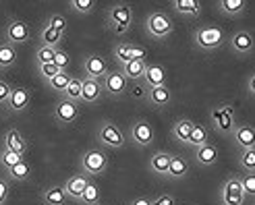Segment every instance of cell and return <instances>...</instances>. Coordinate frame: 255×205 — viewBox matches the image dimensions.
Listing matches in <instances>:
<instances>
[{"instance_id":"ab89813d","label":"cell","mask_w":255,"mask_h":205,"mask_svg":"<svg viewBox=\"0 0 255 205\" xmlns=\"http://www.w3.org/2000/svg\"><path fill=\"white\" fill-rule=\"evenodd\" d=\"M69 8L77 15H89L96 8V0H69Z\"/></svg>"},{"instance_id":"d6a6232c","label":"cell","mask_w":255,"mask_h":205,"mask_svg":"<svg viewBox=\"0 0 255 205\" xmlns=\"http://www.w3.org/2000/svg\"><path fill=\"white\" fill-rule=\"evenodd\" d=\"M79 203H83V205H100V203H102L100 187H98L94 181H89V185H87V189L83 191V195H81Z\"/></svg>"},{"instance_id":"4dcf8cb0","label":"cell","mask_w":255,"mask_h":205,"mask_svg":"<svg viewBox=\"0 0 255 205\" xmlns=\"http://www.w3.org/2000/svg\"><path fill=\"white\" fill-rule=\"evenodd\" d=\"M187 174H189V162L183 156H172L168 166V176L178 181V178H185Z\"/></svg>"},{"instance_id":"74e56055","label":"cell","mask_w":255,"mask_h":205,"mask_svg":"<svg viewBox=\"0 0 255 205\" xmlns=\"http://www.w3.org/2000/svg\"><path fill=\"white\" fill-rule=\"evenodd\" d=\"M239 164H241V168H243V172L255 174V149H241Z\"/></svg>"},{"instance_id":"f6af8a7d","label":"cell","mask_w":255,"mask_h":205,"mask_svg":"<svg viewBox=\"0 0 255 205\" xmlns=\"http://www.w3.org/2000/svg\"><path fill=\"white\" fill-rule=\"evenodd\" d=\"M10 92H12L10 83L4 81V79H0V108L6 106V102H8V98H10Z\"/></svg>"},{"instance_id":"83f0119b","label":"cell","mask_w":255,"mask_h":205,"mask_svg":"<svg viewBox=\"0 0 255 205\" xmlns=\"http://www.w3.org/2000/svg\"><path fill=\"white\" fill-rule=\"evenodd\" d=\"M62 40H65V33H60L56 29H52L50 25L44 23V27L40 31V46H48V48H60Z\"/></svg>"},{"instance_id":"bcb514c9","label":"cell","mask_w":255,"mask_h":205,"mask_svg":"<svg viewBox=\"0 0 255 205\" xmlns=\"http://www.w3.org/2000/svg\"><path fill=\"white\" fill-rule=\"evenodd\" d=\"M151 205H176V199L170 193H164V195H158L156 199H151Z\"/></svg>"},{"instance_id":"ffe728a7","label":"cell","mask_w":255,"mask_h":205,"mask_svg":"<svg viewBox=\"0 0 255 205\" xmlns=\"http://www.w3.org/2000/svg\"><path fill=\"white\" fill-rule=\"evenodd\" d=\"M172 12L181 17H189V19H195L201 15V2L199 0H172L170 2Z\"/></svg>"},{"instance_id":"4316f807","label":"cell","mask_w":255,"mask_h":205,"mask_svg":"<svg viewBox=\"0 0 255 205\" xmlns=\"http://www.w3.org/2000/svg\"><path fill=\"white\" fill-rule=\"evenodd\" d=\"M4 174H6L8 181H12V183H25L31 176V164L27 160H21L17 166H12V168L4 170Z\"/></svg>"},{"instance_id":"277c9868","label":"cell","mask_w":255,"mask_h":205,"mask_svg":"<svg viewBox=\"0 0 255 205\" xmlns=\"http://www.w3.org/2000/svg\"><path fill=\"white\" fill-rule=\"evenodd\" d=\"M143 27L147 37H151V40H164V37H168L174 31V23L164 10H154L147 15Z\"/></svg>"},{"instance_id":"f907efd6","label":"cell","mask_w":255,"mask_h":205,"mask_svg":"<svg viewBox=\"0 0 255 205\" xmlns=\"http://www.w3.org/2000/svg\"><path fill=\"white\" fill-rule=\"evenodd\" d=\"M100 205H104V203H100Z\"/></svg>"},{"instance_id":"ee69618b","label":"cell","mask_w":255,"mask_h":205,"mask_svg":"<svg viewBox=\"0 0 255 205\" xmlns=\"http://www.w3.org/2000/svg\"><path fill=\"white\" fill-rule=\"evenodd\" d=\"M37 73H40L44 79L48 81V79H52L54 75H58L60 73V69L54 65V62H48V65H37Z\"/></svg>"},{"instance_id":"7a4b0ae2","label":"cell","mask_w":255,"mask_h":205,"mask_svg":"<svg viewBox=\"0 0 255 205\" xmlns=\"http://www.w3.org/2000/svg\"><path fill=\"white\" fill-rule=\"evenodd\" d=\"M193 44H195L197 50H201V52H214V50H218L226 44V37H224V31L220 27H212V25H208V27L195 29Z\"/></svg>"},{"instance_id":"7dc6e473","label":"cell","mask_w":255,"mask_h":205,"mask_svg":"<svg viewBox=\"0 0 255 205\" xmlns=\"http://www.w3.org/2000/svg\"><path fill=\"white\" fill-rule=\"evenodd\" d=\"M8 193H10V187L4 178H0V205H4L8 201Z\"/></svg>"},{"instance_id":"7bdbcfd3","label":"cell","mask_w":255,"mask_h":205,"mask_svg":"<svg viewBox=\"0 0 255 205\" xmlns=\"http://www.w3.org/2000/svg\"><path fill=\"white\" fill-rule=\"evenodd\" d=\"M54 65L60 69V71H67L69 69V65H71V58H69V54L65 52V50H62V48H58L56 50V52H54Z\"/></svg>"},{"instance_id":"2e32d148","label":"cell","mask_w":255,"mask_h":205,"mask_svg":"<svg viewBox=\"0 0 255 205\" xmlns=\"http://www.w3.org/2000/svg\"><path fill=\"white\" fill-rule=\"evenodd\" d=\"M141 83H143L145 89H154V87H160V85H166V69H164L162 65H158V62L147 65Z\"/></svg>"},{"instance_id":"ac0fdd59","label":"cell","mask_w":255,"mask_h":205,"mask_svg":"<svg viewBox=\"0 0 255 205\" xmlns=\"http://www.w3.org/2000/svg\"><path fill=\"white\" fill-rule=\"evenodd\" d=\"M89 181H92V178H87L85 174H73L69 181L62 185V187H65L67 197H69V199H75V201H79L81 195H83V191H85L87 185H89Z\"/></svg>"},{"instance_id":"d4e9b609","label":"cell","mask_w":255,"mask_h":205,"mask_svg":"<svg viewBox=\"0 0 255 205\" xmlns=\"http://www.w3.org/2000/svg\"><path fill=\"white\" fill-rule=\"evenodd\" d=\"M42 199H44V205H67L69 201L62 185H50L48 189H44Z\"/></svg>"},{"instance_id":"1f68e13d","label":"cell","mask_w":255,"mask_h":205,"mask_svg":"<svg viewBox=\"0 0 255 205\" xmlns=\"http://www.w3.org/2000/svg\"><path fill=\"white\" fill-rule=\"evenodd\" d=\"M81 85H83V77L71 75V81L65 89V94H62V98L75 102V104H81Z\"/></svg>"},{"instance_id":"603a6c76","label":"cell","mask_w":255,"mask_h":205,"mask_svg":"<svg viewBox=\"0 0 255 205\" xmlns=\"http://www.w3.org/2000/svg\"><path fill=\"white\" fill-rule=\"evenodd\" d=\"M147 69V60H129L127 65H123L119 71L123 73V77L127 81H141L143 79V73Z\"/></svg>"},{"instance_id":"8992f818","label":"cell","mask_w":255,"mask_h":205,"mask_svg":"<svg viewBox=\"0 0 255 205\" xmlns=\"http://www.w3.org/2000/svg\"><path fill=\"white\" fill-rule=\"evenodd\" d=\"M102 92H104L108 98H123L127 92H129V81L123 77V73L119 69L108 71L104 77H102Z\"/></svg>"},{"instance_id":"f546056e","label":"cell","mask_w":255,"mask_h":205,"mask_svg":"<svg viewBox=\"0 0 255 205\" xmlns=\"http://www.w3.org/2000/svg\"><path fill=\"white\" fill-rule=\"evenodd\" d=\"M17 62V48L8 42H0V71L15 67Z\"/></svg>"},{"instance_id":"f1b7e54d","label":"cell","mask_w":255,"mask_h":205,"mask_svg":"<svg viewBox=\"0 0 255 205\" xmlns=\"http://www.w3.org/2000/svg\"><path fill=\"white\" fill-rule=\"evenodd\" d=\"M193 126H195L193 120H189V118H176L174 124H172V137L178 139L181 143H187L191 131H193Z\"/></svg>"},{"instance_id":"7c38bea8","label":"cell","mask_w":255,"mask_h":205,"mask_svg":"<svg viewBox=\"0 0 255 205\" xmlns=\"http://www.w3.org/2000/svg\"><path fill=\"white\" fill-rule=\"evenodd\" d=\"M129 135H131V141L139 147H147L151 145L156 133H154V126H151L147 120H135L129 129Z\"/></svg>"},{"instance_id":"ba28073f","label":"cell","mask_w":255,"mask_h":205,"mask_svg":"<svg viewBox=\"0 0 255 205\" xmlns=\"http://www.w3.org/2000/svg\"><path fill=\"white\" fill-rule=\"evenodd\" d=\"M212 122L214 126L218 129L222 135H233L235 126H237V118H235V112L231 104H220L212 110Z\"/></svg>"},{"instance_id":"e0dca14e","label":"cell","mask_w":255,"mask_h":205,"mask_svg":"<svg viewBox=\"0 0 255 205\" xmlns=\"http://www.w3.org/2000/svg\"><path fill=\"white\" fill-rule=\"evenodd\" d=\"M83 69H85V77L89 79H96V81H102V77L108 73V65L106 60L98 56V54H89L83 62Z\"/></svg>"},{"instance_id":"4fadbf2b","label":"cell","mask_w":255,"mask_h":205,"mask_svg":"<svg viewBox=\"0 0 255 205\" xmlns=\"http://www.w3.org/2000/svg\"><path fill=\"white\" fill-rule=\"evenodd\" d=\"M228 44H231V50L235 54H241V56H247L253 52L255 48V42H253V35L247 31V29H239L231 35V40H228Z\"/></svg>"},{"instance_id":"836d02e7","label":"cell","mask_w":255,"mask_h":205,"mask_svg":"<svg viewBox=\"0 0 255 205\" xmlns=\"http://www.w3.org/2000/svg\"><path fill=\"white\" fill-rule=\"evenodd\" d=\"M187 143L193 147V149H197V147H201L203 143H208V129L203 124H195L193 126V131H191V135H189V141Z\"/></svg>"},{"instance_id":"e575fe53","label":"cell","mask_w":255,"mask_h":205,"mask_svg":"<svg viewBox=\"0 0 255 205\" xmlns=\"http://www.w3.org/2000/svg\"><path fill=\"white\" fill-rule=\"evenodd\" d=\"M114 58H117V62L123 67L127 65L129 60H133V50H131V42H121L114 46Z\"/></svg>"},{"instance_id":"cb8c5ba5","label":"cell","mask_w":255,"mask_h":205,"mask_svg":"<svg viewBox=\"0 0 255 205\" xmlns=\"http://www.w3.org/2000/svg\"><path fill=\"white\" fill-rule=\"evenodd\" d=\"M170 153L168 151H156L149 158V170L158 176H168V166H170Z\"/></svg>"},{"instance_id":"5b68a950","label":"cell","mask_w":255,"mask_h":205,"mask_svg":"<svg viewBox=\"0 0 255 205\" xmlns=\"http://www.w3.org/2000/svg\"><path fill=\"white\" fill-rule=\"evenodd\" d=\"M29 37H31V29L23 19L10 17L6 21V25H4V42H8L10 46L17 48L21 44H27Z\"/></svg>"},{"instance_id":"d6986e66","label":"cell","mask_w":255,"mask_h":205,"mask_svg":"<svg viewBox=\"0 0 255 205\" xmlns=\"http://www.w3.org/2000/svg\"><path fill=\"white\" fill-rule=\"evenodd\" d=\"M104 96L102 92V83L96 79L83 77V85H81V104H96V102Z\"/></svg>"},{"instance_id":"681fc988","label":"cell","mask_w":255,"mask_h":205,"mask_svg":"<svg viewBox=\"0 0 255 205\" xmlns=\"http://www.w3.org/2000/svg\"><path fill=\"white\" fill-rule=\"evenodd\" d=\"M247 89H249V94L253 96V92H255V75H251V77H249V81H247Z\"/></svg>"},{"instance_id":"9c48e42d","label":"cell","mask_w":255,"mask_h":205,"mask_svg":"<svg viewBox=\"0 0 255 205\" xmlns=\"http://www.w3.org/2000/svg\"><path fill=\"white\" fill-rule=\"evenodd\" d=\"M220 203L222 205H245V195L241 189L239 176H231L220 189Z\"/></svg>"},{"instance_id":"484cf974","label":"cell","mask_w":255,"mask_h":205,"mask_svg":"<svg viewBox=\"0 0 255 205\" xmlns=\"http://www.w3.org/2000/svg\"><path fill=\"white\" fill-rule=\"evenodd\" d=\"M218 8L224 17L235 19V17H241L247 10V0H220Z\"/></svg>"},{"instance_id":"d590c367","label":"cell","mask_w":255,"mask_h":205,"mask_svg":"<svg viewBox=\"0 0 255 205\" xmlns=\"http://www.w3.org/2000/svg\"><path fill=\"white\" fill-rule=\"evenodd\" d=\"M69 81H71V75H69V71H60L58 75H54L52 79H48L46 83L50 85V89H54V92H58V94H65V89H67Z\"/></svg>"},{"instance_id":"52a82bcc","label":"cell","mask_w":255,"mask_h":205,"mask_svg":"<svg viewBox=\"0 0 255 205\" xmlns=\"http://www.w3.org/2000/svg\"><path fill=\"white\" fill-rule=\"evenodd\" d=\"M98 141L104 147H110V149H121L127 143V141H125V133L112 120H104V122L98 126Z\"/></svg>"},{"instance_id":"5bb4252c","label":"cell","mask_w":255,"mask_h":205,"mask_svg":"<svg viewBox=\"0 0 255 205\" xmlns=\"http://www.w3.org/2000/svg\"><path fill=\"white\" fill-rule=\"evenodd\" d=\"M27 139H25L21 135V131L17 129H8L4 131V137H2V149H8V151H15V153H21V156H25L27 153Z\"/></svg>"},{"instance_id":"60d3db41","label":"cell","mask_w":255,"mask_h":205,"mask_svg":"<svg viewBox=\"0 0 255 205\" xmlns=\"http://www.w3.org/2000/svg\"><path fill=\"white\" fill-rule=\"evenodd\" d=\"M46 25H50V27L56 29V31H60V33H67L69 21H67V17L62 15V12H54V15H50V17H48Z\"/></svg>"},{"instance_id":"3957f363","label":"cell","mask_w":255,"mask_h":205,"mask_svg":"<svg viewBox=\"0 0 255 205\" xmlns=\"http://www.w3.org/2000/svg\"><path fill=\"white\" fill-rule=\"evenodd\" d=\"M106 23H108V29L114 35H119V37L125 35L133 25V8L129 4H114L108 10Z\"/></svg>"},{"instance_id":"9a60e30c","label":"cell","mask_w":255,"mask_h":205,"mask_svg":"<svg viewBox=\"0 0 255 205\" xmlns=\"http://www.w3.org/2000/svg\"><path fill=\"white\" fill-rule=\"evenodd\" d=\"M145 102L149 106H154L158 110L166 108L170 102H172V92L168 85H160V87H154V89H147L145 92Z\"/></svg>"},{"instance_id":"7402d4cb","label":"cell","mask_w":255,"mask_h":205,"mask_svg":"<svg viewBox=\"0 0 255 205\" xmlns=\"http://www.w3.org/2000/svg\"><path fill=\"white\" fill-rule=\"evenodd\" d=\"M233 139L237 141V145L241 149H255L253 126H249V124H237L233 131Z\"/></svg>"},{"instance_id":"30bf717a","label":"cell","mask_w":255,"mask_h":205,"mask_svg":"<svg viewBox=\"0 0 255 205\" xmlns=\"http://www.w3.org/2000/svg\"><path fill=\"white\" fill-rule=\"evenodd\" d=\"M77 118H79V104H75V102L67 98H60L54 106V120L58 124H73Z\"/></svg>"},{"instance_id":"6da1fadb","label":"cell","mask_w":255,"mask_h":205,"mask_svg":"<svg viewBox=\"0 0 255 205\" xmlns=\"http://www.w3.org/2000/svg\"><path fill=\"white\" fill-rule=\"evenodd\" d=\"M79 168L87 178L102 176L108 170V156L102 149H87L79 158Z\"/></svg>"},{"instance_id":"44dd1931","label":"cell","mask_w":255,"mask_h":205,"mask_svg":"<svg viewBox=\"0 0 255 205\" xmlns=\"http://www.w3.org/2000/svg\"><path fill=\"white\" fill-rule=\"evenodd\" d=\"M220 158V151H218V145L208 141V143H203L201 147L195 149V162L199 166H214Z\"/></svg>"},{"instance_id":"c3c4849f","label":"cell","mask_w":255,"mask_h":205,"mask_svg":"<svg viewBox=\"0 0 255 205\" xmlns=\"http://www.w3.org/2000/svg\"><path fill=\"white\" fill-rule=\"evenodd\" d=\"M129 205H151V199H149V197H145V195H139V197H135Z\"/></svg>"},{"instance_id":"8d00e7d4","label":"cell","mask_w":255,"mask_h":205,"mask_svg":"<svg viewBox=\"0 0 255 205\" xmlns=\"http://www.w3.org/2000/svg\"><path fill=\"white\" fill-rule=\"evenodd\" d=\"M21 160H25V156H21V153L8 151V149L0 151V168L2 170H8V168H12V166H17Z\"/></svg>"},{"instance_id":"8fae6325","label":"cell","mask_w":255,"mask_h":205,"mask_svg":"<svg viewBox=\"0 0 255 205\" xmlns=\"http://www.w3.org/2000/svg\"><path fill=\"white\" fill-rule=\"evenodd\" d=\"M31 104V92L27 87H12V92H10V98L6 102V112L8 114H21L29 108Z\"/></svg>"},{"instance_id":"b9f144b4","label":"cell","mask_w":255,"mask_h":205,"mask_svg":"<svg viewBox=\"0 0 255 205\" xmlns=\"http://www.w3.org/2000/svg\"><path fill=\"white\" fill-rule=\"evenodd\" d=\"M58 48H48V46H40L35 50V60L37 65H48V62L54 60V52Z\"/></svg>"},{"instance_id":"f35d334b","label":"cell","mask_w":255,"mask_h":205,"mask_svg":"<svg viewBox=\"0 0 255 205\" xmlns=\"http://www.w3.org/2000/svg\"><path fill=\"white\" fill-rule=\"evenodd\" d=\"M239 183H241V189H243V195L245 199H253L255 197V174L251 172H245V174H241L239 176Z\"/></svg>"}]
</instances>
